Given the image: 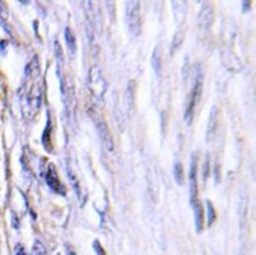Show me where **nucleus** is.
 I'll list each match as a JSON object with an SVG mask.
<instances>
[{
	"mask_svg": "<svg viewBox=\"0 0 256 255\" xmlns=\"http://www.w3.org/2000/svg\"><path fill=\"white\" fill-rule=\"evenodd\" d=\"M216 120H218V114H216V108H215L214 111H212V115H210V120H209L208 140H210V137H212V135H214L215 126H216Z\"/></svg>",
	"mask_w": 256,
	"mask_h": 255,
	"instance_id": "4468645a",
	"label": "nucleus"
},
{
	"mask_svg": "<svg viewBox=\"0 0 256 255\" xmlns=\"http://www.w3.org/2000/svg\"><path fill=\"white\" fill-rule=\"evenodd\" d=\"M202 86H203V80H202V74H198V77H196L195 83H194V88L192 94H189L188 103H186V115L184 120L186 122H192V118L194 116V110H195V106H198V103L201 100L202 94Z\"/></svg>",
	"mask_w": 256,
	"mask_h": 255,
	"instance_id": "f03ea898",
	"label": "nucleus"
},
{
	"mask_svg": "<svg viewBox=\"0 0 256 255\" xmlns=\"http://www.w3.org/2000/svg\"><path fill=\"white\" fill-rule=\"evenodd\" d=\"M68 178H70L72 186H74V188L76 189V192H77V194H80V184H78V180H77V178H76V176H74V172H72V170H68Z\"/></svg>",
	"mask_w": 256,
	"mask_h": 255,
	"instance_id": "a211bd4d",
	"label": "nucleus"
},
{
	"mask_svg": "<svg viewBox=\"0 0 256 255\" xmlns=\"http://www.w3.org/2000/svg\"><path fill=\"white\" fill-rule=\"evenodd\" d=\"M88 85L94 98H97V100H102L103 98L105 90H106V82L103 78V74H102L100 68L92 66L91 70L88 71Z\"/></svg>",
	"mask_w": 256,
	"mask_h": 255,
	"instance_id": "f257e3e1",
	"label": "nucleus"
},
{
	"mask_svg": "<svg viewBox=\"0 0 256 255\" xmlns=\"http://www.w3.org/2000/svg\"><path fill=\"white\" fill-rule=\"evenodd\" d=\"M208 175H209V161L206 160L204 163V174H203V180H204V181L206 180V178H208Z\"/></svg>",
	"mask_w": 256,
	"mask_h": 255,
	"instance_id": "412c9836",
	"label": "nucleus"
},
{
	"mask_svg": "<svg viewBox=\"0 0 256 255\" xmlns=\"http://www.w3.org/2000/svg\"><path fill=\"white\" fill-rule=\"evenodd\" d=\"M152 63V66H154V68H155L156 72L160 74V66H162V60H160V51L158 46H157L155 50H154Z\"/></svg>",
	"mask_w": 256,
	"mask_h": 255,
	"instance_id": "f8f14e48",
	"label": "nucleus"
},
{
	"mask_svg": "<svg viewBox=\"0 0 256 255\" xmlns=\"http://www.w3.org/2000/svg\"><path fill=\"white\" fill-rule=\"evenodd\" d=\"M32 253L34 255H46V250H45L44 244L40 241H34V247H32Z\"/></svg>",
	"mask_w": 256,
	"mask_h": 255,
	"instance_id": "2eb2a0df",
	"label": "nucleus"
},
{
	"mask_svg": "<svg viewBox=\"0 0 256 255\" xmlns=\"http://www.w3.org/2000/svg\"><path fill=\"white\" fill-rule=\"evenodd\" d=\"M45 181H46V184L48 186V188L51 189L52 192H57V194H65V188L64 186L62 184L60 180L58 178L57 172H56V168L54 164L48 166V168L46 170V175H45Z\"/></svg>",
	"mask_w": 256,
	"mask_h": 255,
	"instance_id": "20e7f679",
	"label": "nucleus"
},
{
	"mask_svg": "<svg viewBox=\"0 0 256 255\" xmlns=\"http://www.w3.org/2000/svg\"><path fill=\"white\" fill-rule=\"evenodd\" d=\"M94 252H96L97 255H106L103 250V247H102V244L98 242V241H94Z\"/></svg>",
	"mask_w": 256,
	"mask_h": 255,
	"instance_id": "6ab92c4d",
	"label": "nucleus"
},
{
	"mask_svg": "<svg viewBox=\"0 0 256 255\" xmlns=\"http://www.w3.org/2000/svg\"><path fill=\"white\" fill-rule=\"evenodd\" d=\"M126 20L131 34L138 36L140 34V28H142L138 2H129L126 4Z\"/></svg>",
	"mask_w": 256,
	"mask_h": 255,
	"instance_id": "7ed1b4c3",
	"label": "nucleus"
},
{
	"mask_svg": "<svg viewBox=\"0 0 256 255\" xmlns=\"http://www.w3.org/2000/svg\"><path fill=\"white\" fill-rule=\"evenodd\" d=\"M196 170H198V161L196 158H192V164H190V172H189V188H190V200L194 204L198 196V178H196Z\"/></svg>",
	"mask_w": 256,
	"mask_h": 255,
	"instance_id": "39448f33",
	"label": "nucleus"
},
{
	"mask_svg": "<svg viewBox=\"0 0 256 255\" xmlns=\"http://www.w3.org/2000/svg\"><path fill=\"white\" fill-rule=\"evenodd\" d=\"M183 39H184V36H183L182 32L180 31L177 32V34H175V37H174V40L172 44V52H174L180 48V45L183 42Z\"/></svg>",
	"mask_w": 256,
	"mask_h": 255,
	"instance_id": "dca6fc26",
	"label": "nucleus"
},
{
	"mask_svg": "<svg viewBox=\"0 0 256 255\" xmlns=\"http://www.w3.org/2000/svg\"><path fill=\"white\" fill-rule=\"evenodd\" d=\"M16 255H28V254H26L24 247H22L20 244H18V246L16 247Z\"/></svg>",
	"mask_w": 256,
	"mask_h": 255,
	"instance_id": "aec40b11",
	"label": "nucleus"
},
{
	"mask_svg": "<svg viewBox=\"0 0 256 255\" xmlns=\"http://www.w3.org/2000/svg\"><path fill=\"white\" fill-rule=\"evenodd\" d=\"M100 137H102V140H103V143L106 146L108 150H112L114 148V143H112V140H111V136L109 135V132H108L106 126H104V124H102V129L100 130Z\"/></svg>",
	"mask_w": 256,
	"mask_h": 255,
	"instance_id": "9d476101",
	"label": "nucleus"
},
{
	"mask_svg": "<svg viewBox=\"0 0 256 255\" xmlns=\"http://www.w3.org/2000/svg\"><path fill=\"white\" fill-rule=\"evenodd\" d=\"M174 176H175L176 182L178 184H183V181H184V172H183V166L180 163H176L175 166H174Z\"/></svg>",
	"mask_w": 256,
	"mask_h": 255,
	"instance_id": "ddd939ff",
	"label": "nucleus"
},
{
	"mask_svg": "<svg viewBox=\"0 0 256 255\" xmlns=\"http://www.w3.org/2000/svg\"><path fill=\"white\" fill-rule=\"evenodd\" d=\"M194 215H195V226L196 230L201 233L203 230V207L200 202H194Z\"/></svg>",
	"mask_w": 256,
	"mask_h": 255,
	"instance_id": "0eeeda50",
	"label": "nucleus"
},
{
	"mask_svg": "<svg viewBox=\"0 0 256 255\" xmlns=\"http://www.w3.org/2000/svg\"><path fill=\"white\" fill-rule=\"evenodd\" d=\"M50 132H51V123H50V117H48V126L45 128L44 134H42V144H44L45 149L46 150H51L50 149V143H51Z\"/></svg>",
	"mask_w": 256,
	"mask_h": 255,
	"instance_id": "9b49d317",
	"label": "nucleus"
},
{
	"mask_svg": "<svg viewBox=\"0 0 256 255\" xmlns=\"http://www.w3.org/2000/svg\"><path fill=\"white\" fill-rule=\"evenodd\" d=\"M65 40H66L68 51L74 54V52H76V48H77L76 46V38H74V32H72L71 28H65Z\"/></svg>",
	"mask_w": 256,
	"mask_h": 255,
	"instance_id": "6e6552de",
	"label": "nucleus"
},
{
	"mask_svg": "<svg viewBox=\"0 0 256 255\" xmlns=\"http://www.w3.org/2000/svg\"><path fill=\"white\" fill-rule=\"evenodd\" d=\"M214 18V12H212V5H203L201 11L198 13V26L201 30H208Z\"/></svg>",
	"mask_w": 256,
	"mask_h": 255,
	"instance_id": "423d86ee",
	"label": "nucleus"
},
{
	"mask_svg": "<svg viewBox=\"0 0 256 255\" xmlns=\"http://www.w3.org/2000/svg\"><path fill=\"white\" fill-rule=\"evenodd\" d=\"M206 207H208V226H212V222L215 221V210L209 201L206 202Z\"/></svg>",
	"mask_w": 256,
	"mask_h": 255,
	"instance_id": "f3484780",
	"label": "nucleus"
},
{
	"mask_svg": "<svg viewBox=\"0 0 256 255\" xmlns=\"http://www.w3.org/2000/svg\"><path fill=\"white\" fill-rule=\"evenodd\" d=\"M0 25L4 30L11 34V26L8 22V12H6V6L0 2Z\"/></svg>",
	"mask_w": 256,
	"mask_h": 255,
	"instance_id": "1a4fd4ad",
	"label": "nucleus"
}]
</instances>
